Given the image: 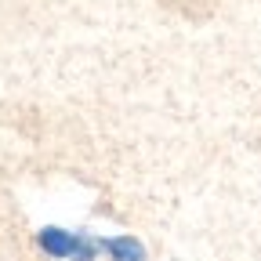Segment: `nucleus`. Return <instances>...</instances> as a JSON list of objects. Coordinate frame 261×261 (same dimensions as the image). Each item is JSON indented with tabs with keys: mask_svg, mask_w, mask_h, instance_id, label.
I'll list each match as a JSON object with an SVG mask.
<instances>
[{
	"mask_svg": "<svg viewBox=\"0 0 261 261\" xmlns=\"http://www.w3.org/2000/svg\"><path fill=\"white\" fill-rule=\"evenodd\" d=\"M109 250H113L120 261H138V257H142L138 243H130V240H123V243H109Z\"/></svg>",
	"mask_w": 261,
	"mask_h": 261,
	"instance_id": "f257e3e1",
	"label": "nucleus"
}]
</instances>
